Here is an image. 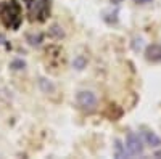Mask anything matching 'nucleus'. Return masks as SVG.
Listing matches in <instances>:
<instances>
[{
	"label": "nucleus",
	"mask_w": 161,
	"mask_h": 159,
	"mask_svg": "<svg viewBox=\"0 0 161 159\" xmlns=\"http://www.w3.org/2000/svg\"><path fill=\"white\" fill-rule=\"evenodd\" d=\"M121 2H123V0H111L113 5H118V3H121Z\"/></svg>",
	"instance_id": "nucleus-14"
},
{
	"label": "nucleus",
	"mask_w": 161,
	"mask_h": 159,
	"mask_svg": "<svg viewBox=\"0 0 161 159\" xmlns=\"http://www.w3.org/2000/svg\"><path fill=\"white\" fill-rule=\"evenodd\" d=\"M145 58H147V61L159 63L161 61V45H158V44L148 45L145 50Z\"/></svg>",
	"instance_id": "nucleus-5"
},
{
	"label": "nucleus",
	"mask_w": 161,
	"mask_h": 159,
	"mask_svg": "<svg viewBox=\"0 0 161 159\" xmlns=\"http://www.w3.org/2000/svg\"><path fill=\"white\" fill-rule=\"evenodd\" d=\"M50 35L55 37V39H63L64 37V32H63V29L60 28L58 24H53L52 28H50Z\"/></svg>",
	"instance_id": "nucleus-7"
},
{
	"label": "nucleus",
	"mask_w": 161,
	"mask_h": 159,
	"mask_svg": "<svg viewBox=\"0 0 161 159\" xmlns=\"http://www.w3.org/2000/svg\"><path fill=\"white\" fill-rule=\"evenodd\" d=\"M142 137H143V141L148 145V146H152V148H156V146H159V145H161V138L156 134H153V132L145 130L143 134H142Z\"/></svg>",
	"instance_id": "nucleus-6"
},
{
	"label": "nucleus",
	"mask_w": 161,
	"mask_h": 159,
	"mask_svg": "<svg viewBox=\"0 0 161 159\" xmlns=\"http://www.w3.org/2000/svg\"><path fill=\"white\" fill-rule=\"evenodd\" d=\"M0 19L7 29L18 31L23 21V10L18 0H8L0 5Z\"/></svg>",
	"instance_id": "nucleus-1"
},
{
	"label": "nucleus",
	"mask_w": 161,
	"mask_h": 159,
	"mask_svg": "<svg viewBox=\"0 0 161 159\" xmlns=\"http://www.w3.org/2000/svg\"><path fill=\"white\" fill-rule=\"evenodd\" d=\"M152 0H136V3H148Z\"/></svg>",
	"instance_id": "nucleus-13"
},
{
	"label": "nucleus",
	"mask_w": 161,
	"mask_h": 159,
	"mask_svg": "<svg viewBox=\"0 0 161 159\" xmlns=\"http://www.w3.org/2000/svg\"><path fill=\"white\" fill-rule=\"evenodd\" d=\"M86 64H87V60H86L84 56H77V58H74V61H73V66H74L76 69H84Z\"/></svg>",
	"instance_id": "nucleus-8"
},
{
	"label": "nucleus",
	"mask_w": 161,
	"mask_h": 159,
	"mask_svg": "<svg viewBox=\"0 0 161 159\" xmlns=\"http://www.w3.org/2000/svg\"><path fill=\"white\" fill-rule=\"evenodd\" d=\"M40 87H42V90H44V92H53V90H55V87H53L50 82L47 84L45 79H40Z\"/></svg>",
	"instance_id": "nucleus-10"
},
{
	"label": "nucleus",
	"mask_w": 161,
	"mask_h": 159,
	"mask_svg": "<svg viewBox=\"0 0 161 159\" xmlns=\"http://www.w3.org/2000/svg\"><path fill=\"white\" fill-rule=\"evenodd\" d=\"M24 61L23 60H15V61H11V68L15 69V71H19V69H23L24 68Z\"/></svg>",
	"instance_id": "nucleus-11"
},
{
	"label": "nucleus",
	"mask_w": 161,
	"mask_h": 159,
	"mask_svg": "<svg viewBox=\"0 0 161 159\" xmlns=\"http://www.w3.org/2000/svg\"><path fill=\"white\" fill-rule=\"evenodd\" d=\"M28 39L31 40V45H39V44H40V40H42V34H37L36 37H32V35H28Z\"/></svg>",
	"instance_id": "nucleus-12"
},
{
	"label": "nucleus",
	"mask_w": 161,
	"mask_h": 159,
	"mask_svg": "<svg viewBox=\"0 0 161 159\" xmlns=\"http://www.w3.org/2000/svg\"><path fill=\"white\" fill-rule=\"evenodd\" d=\"M155 157H161V151H156L155 153Z\"/></svg>",
	"instance_id": "nucleus-15"
},
{
	"label": "nucleus",
	"mask_w": 161,
	"mask_h": 159,
	"mask_svg": "<svg viewBox=\"0 0 161 159\" xmlns=\"http://www.w3.org/2000/svg\"><path fill=\"white\" fill-rule=\"evenodd\" d=\"M77 104L80 106V109L82 111H87V113H92L93 109L97 108V97L92 93V92L89 90H82V92H79L77 97Z\"/></svg>",
	"instance_id": "nucleus-3"
},
{
	"label": "nucleus",
	"mask_w": 161,
	"mask_h": 159,
	"mask_svg": "<svg viewBox=\"0 0 161 159\" xmlns=\"http://www.w3.org/2000/svg\"><path fill=\"white\" fill-rule=\"evenodd\" d=\"M126 150L130 156L143 154V141H142V138L137 134L130 132V134L127 135V138H126Z\"/></svg>",
	"instance_id": "nucleus-4"
},
{
	"label": "nucleus",
	"mask_w": 161,
	"mask_h": 159,
	"mask_svg": "<svg viewBox=\"0 0 161 159\" xmlns=\"http://www.w3.org/2000/svg\"><path fill=\"white\" fill-rule=\"evenodd\" d=\"M114 143H116L114 145V146H116V157H126V154H129V153H126L123 150V143H121L119 140H116Z\"/></svg>",
	"instance_id": "nucleus-9"
},
{
	"label": "nucleus",
	"mask_w": 161,
	"mask_h": 159,
	"mask_svg": "<svg viewBox=\"0 0 161 159\" xmlns=\"http://www.w3.org/2000/svg\"><path fill=\"white\" fill-rule=\"evenodd\" d=\"M31 23H44L50 16V0H24Z\"/></svg>",
	"instance_id": "nucleus-2"
}]
</instances>
